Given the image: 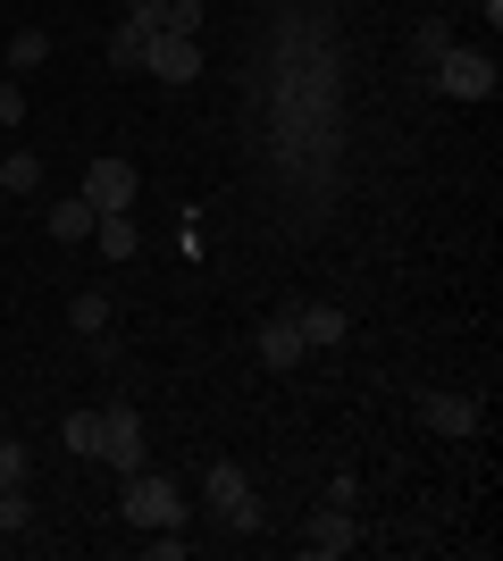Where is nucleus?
Returning a JSON list of instances; mask_svg holds the SVG:
<instances>
[{"mask_svg": "<svg viewBox=\"0 0 503 561\" xmlns=\"http://www.w3.org/2000/svg\"><path fill=\"white\" fill-rule=\"evenodd\" d=\"M34 528V503H25V486H0V537H25Z\"/></svg>", "mask_w": 503, "mask_h": 561, "instance_id": "16", "label": "nucleus"}, {"mask_svg": "<svg viewBox=\"0 0 503 561\" xmlns=\"http://www.w3.org/2000/svg\"><path fill=\"white\" fill-rule=\"evenodd\" d=\"M210 512L227 519V528H243V537L261 528V494H252V478H243L236 461H218V469H210Z\"/></svg>", "mask_w": 503, "mask_h": 561, "instance_id": "2", "label": "nucleus"}, {"mask_svg": "<svg viewBox=\"0 0 503 561\" xmlns=\"http://www.w3.org/2000/svg\"><path fill=\"white\" fill-rule=\"evenodd\" d=\"M420 427H436V436H479V402L470 394H420Z\"/></svg>", "mask_w": 503, "mask_h": 561, "instance_id": "8", "label": "nucleus"}, {"mask_svg": "<svg viewBox=\"0 0 503 561\" xmlns=\"http://www.w3.org/2000/svg\"><path fill=\"white\" fill-rule=\"evenodd\" d=\"M144 545H151V561H185L193 553V537H176V528H144Z\"/></svg>", "mask_w": 503, "mask_h": 561, "instance_id": "20", "label": "nucleus"}, {"mask_svg": "<svg viewBox=\"0 0 503 561\" xmlns=\"http://www.w3.org/2000/svg\"><path fill=\"white\" fill-rule=\"evenodd\" d=\"M118 512L135 519V528H176V519H185V494L168 486L160 469H126V494H118Z\"/></svg>", "mask_w": 503, "mask_h": 561, "instance_id": "1", "label": "nucleus"}, {"mask_svg": "<svg viewBox=\"0 0 503 561\" xmlns=\"http://www.w3.org/2000/svg\"><path fill=\"white\" fill-rule=\"evenodd\" d=\"M302 352H311V344H302V328H294V310H286V319H268V328H261V360H268V369H294Z\"/></svg>", "mask_w": 503, "mask_h": 561, "instance_id": "9", "label": "nucleus"}, {"mask_svg": "<svg viewBox=\"0 0 503 561\" xmlns=\"http://www.w3.org/2000/svg\"><path fill=\"white\" fill-rule=\"evenodd\" d=\"M294 328H302V344H344V335H353L335 302H311V310H294Z\"/></svg>", "mask_w": 503, "mask_h": 561, "instance_id": "12", "label": "nucleus"}, {"mask_svg": "<svg viewBox=\"0 0 503 561\" xmlns=\"http://www.w3.org/2000/svg\"><path fill=\"white\" fill-rule=\"evenodd\" d=\"M168 34H202V0H168Z\"/></svg>", "mask_w": 503, "mask_h": 561, "instance_id": "21", "label": "nucleus"}, {"mask_svg": "<svg viewBox=\"0 0 503 561\" xmlns=\"http://www.w3.org/2000/svg\"><path fill=\"white\" fill-rule=\"evenodd\" d=\"M144 68L160 76V84H193V76H202V43H193V34H151Z\"/></svg>", "mask_w": 503, "mask_h": 561, "instance_id": "5", "label": "nucleus"}, {"mask_svg": "<svg viewBox=\"0 0 503 561\" xmlns=\"http://www.w3.org/2000/svg\"><path fill=\"white\" fill-rule=\"evenodd\" d=\"M93 202H84V193H76V202H50V243H84V234H93Z\"/></svg>", "mask_w": 503, "mask_h": 561, "instance_id": "11", "label": "nucleus"}, {"mask_svg": "<svg viewBox=\"0 0 503 561\" xmlns=\"http://www.w3.org/2000/svg\"><path fill=\"white\" fill-rule=\"evenodd\" d=\"M0 126H25V84H0Z\"/></svg>", "mask_w": 503, "mask_h": 561, "instance_id": "23", "label": "nucleus"}, {"mask_svg": "<svg viewBox=\"0 0 503 561\" xmlns=\"http://www.w3.org/2000/svg\"><path fill=\"white\" fill-rule=\"evenodd\" d=\"M68 328L76 335H101V328H110V294H76V302H68Z\"/></svg>", "mask_w": 503, "mask_h": 561, "instance_id": "14", "label": "nucleus"}, {"mask_svg": "<svg viewBox=\"0 0 503 561\" xmlns=\"http://www.w3.org/2000/svg\"><path fill=\"white\" fill-rule=\"evenodd\" d=\"M0 202H9V193H0Z\"/></svg>", "mask_w": 503, "mask_h": 561, "instance_id": "24", "label": "nucleus"}, {"mask_svg": "<svg viewBox=\"0 0 503 561\" xmlns=\"http://www.w3.org/2000/svg\"><path fill=\"white\" fill-rule=\"evenodd\" d=\"M59 436H68L76 461H101V411H68V427H59Z\"/></svg>", "mask_w": 503, "mask_h": 561, "instance_id": "13", "label": "nucleus"}, {"mask_svg": "<svg viewBox=\"0 0 503 561\" xmlns=\"http://www.w3.org/2000/svg\"><path fill=\"white\" fill-rule=\"evenodd\" d=\"M445 50H454V34H445V25L428 18V25H420V59H445Z\"/></svg>", "mask_w": 503, "mask_h": 561, "instance_id": "22", "label": "nucleus"}, {"mask_svg": "<svg viewBox=\"0 0 503 561\" xmlns=\"http://www.w3.org/2000/svg\"><path fill=\"white\" fill-rule=\"evenodd\" d=\"M436 84L454 101H495V59H487V50H445V59H436Z\"/></svg>", "mask_w": 503, "mask_h": 561, "instance_id": "3", "label": "nucleus"}, {"mask_svg": "<svg viewBox=\"0 0 503 561\" xmlns=\"http://www.w3.org/2000/svg\"><path fill=\"white\" fill-rule=\"evenodd\" d=\"M25 436H9V427H0V486H25Z\"/></svg>", "mask_w": 503, "mask_h": 561, "instance_id": "17", "label": "nucleus"}, {"mask_svg": "<svg viewBox=\"0 0 503 561\" xmlns=\"http://www.w3.org/2000/svg\"><path fill=\"white\" fill-rule=\"evenodd\" d=\"M135 193H144L135 160H93L84 168V202H93V210H135Z\"/></svg>", "mask_w": 503, "mask_h": 561, "instance_id": "4", "label": "nucleus"}, {"mask_svg": "<svg viewBox=\"0 0 503 561\" xmlns=\"http://www.w3.org/2000/svg\"><path fill=\"white\" fill-rule=\"evenodd\" d=\"M0 193H9V202L43 193V160H34V151H0Z\"/></svg>", "mask_w": 503, "mask_h": 561, "instance_id": "10", "label": "nucleus"}, {"mask_svg": "<svg viewBox=\"0 0 503 561\" xmlns=\"http://www.w3.org/2000/svg\"><path fill=\"white\" fill-rule=\"evenodd\" d=\"M353 512H344V503H319L311 519H302V553H319V561H335V553H353Z\"/></svg>", "mask_w": 503, "mask_h": 561, "instance_id": "7", "label": "nucleus"}, {"mask_svg": "<svg viewBox=\"0 0 503 561\" xmlns=\"http://www.w3.org/2000/svg\"><path fill=\"white\" fill-rule=\"evenodd\" d=\"M50 59V34L43 25H18V43H9V68H43Z\"/></svg>", "mask_w": 503, "mask_h": 561, "instance_id": "15", "label": "nucleus"}, {"mask_svg": "<svg viewBox=\"0 0 503 561\" xmlns=\"http://www.w3.org/2000/svg\"><path fill=\"white\" fill-rule=\"evenodd\" d=\"M126 25L135 34H168V0H126Z\"/></svg>", "mask_w": 503, "mask_h": 561, "instance_id": "19", "label": "nucleus"}, {"mask_svg": "<svg viewBox=\"0 0 503 561\" xmlns=\"http://www.w3.org/2000/svg\"><path fill=\"white\" fill-rule=\"evenodd\" d=\"M101 461H110V469H144V420H135L126 402L101 411Z\"/></svg>", "mask_w": 503, "mask_h": 561, "instance_id": "6", "label": "nucleus"}, {"mask_svg": "<svg viewBox=\"0 0 503 561\" xmlns=\"http://www.w3.org/2000/svg\"><path fill=\"white\" fill-rule=\"evenodd\" d=\"M144 43H151V34H135V25H118V34H110V68H144Z\"/></svg>", "mask_w": 503, "mask_h": 561, "instance_id": "18", "label": "nucleus"}]
</instances>
